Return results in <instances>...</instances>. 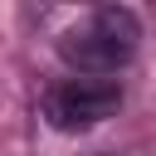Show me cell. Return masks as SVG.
Masks as SVG:
<instances>
[{
    "instance_id": "6da1fadb",
    "label": "cell",
    "mask_w": 156,
    "mask_h": 156,
    "mask_svg": "<svg viewBox=\"0 0 156 156\" xmlns=\"http://www.w3.org/2000/svg\"><path fill=\"white\" fill-rule=\"evenodd\" d=\"M136 39H141L136 15L122 10V5H102V10H93L78 29H68V34L58 39V54H63V63L78 68L83 78H102V73H117L122 63H132Z\"/></svg>"
},
{
    "instance_id": "7a4b0ae2",
    "label": "cell",
    "mask_w": 156,
    "mask_h": 156,
    "mask_svg": "<svg viewBox=\"0 0 156 156\" xmlns=\"http://www.w3.org/2000/svg\"><path fill=\"white\" fill-rule=\"evenodd\" d=\"M117 107H122V88L112 78H68L44 93V117L58 132H88L107 122Z\"/></svg>"
}]
</instances>
